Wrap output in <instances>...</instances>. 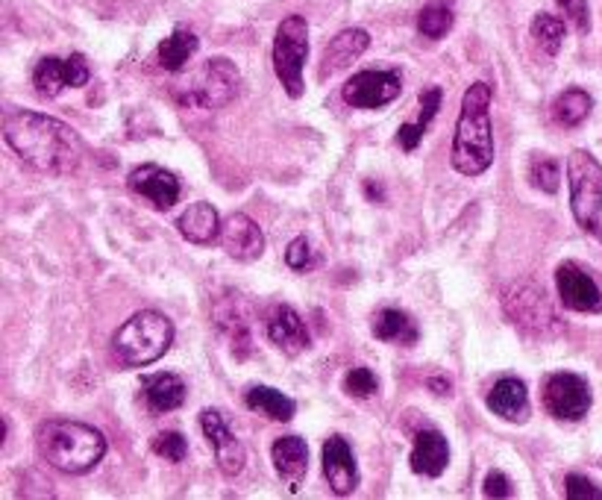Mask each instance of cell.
<instances>
[{
  "mask_svg": "<svg viewBox=\"0 0 602 500\" xmlns=\"http://www.w3.org/2000/svg\"><path fill=\"white\" fill-rule=\"evenodd\" d=\"M273 468L280 474V480L288 486L292 495H297L309 474V447H306V439L300 435H283L276 439L271 447Z\"/></svg>",
  "mask_w": 602,
  "mask_h": 500,
  "instance_id": "cell-18",
  "label": "cell"
},
{
  "mask_svg": "<svg viewBox=\"0 0 602 500\" xmlns=\"http://www.w3.org/2000/svg\"><path fill=\"white\" fill-rule=\"evenodd\" d=\"M127 186L139 198L151 200L153 207L162 209V212L179 200V179L170 171L160 168V165H139V168H132Z\"/></svg>",
  "mask_w": 602,
  "mask_h": 500,
  "instance_id": "cell-17",
  "label": "cell"
},
{
  "mask_svg": "<svg viewBox=\"0 0 602 500\" xmlns=\"http://www.w3.org/2000/svg\"><path fill=\"white\" fill-rule=\"evenodd\" d=\"M367 195H370V198H382V191H379V186L374 189V183H367Z\"/></svg>",
  "mask_w": 602,
  "mask_h": 500,
  "instance_id": "cell-40",
  "label": "cell"
},
{
  "mask_svg": "<svg viewBox=\"0 0 602 500\" xmlns=\"http://www.w3.org/2000/svg\"><path fill=\"white\" fill-rule=\"evenodd\" d=\"M88 66H85L83 54H71L68 59L48 57L42 59L33 71V85L42 97H57L62 89H80L88 83Z\"/></svg>",
  "mask_w": 602,
  "mask_h": 500,
  "instance_id": "cell-12",
  "label": "cell"
},
{
  "mask_svg": "<svg viewBox=\"0 0 602 500\" xmlns=\"http://www.w3.org/2000/svg\"><path fill=\"white\" fill-rule=\"evenodd\" d=\"M3 139L21 162L54 177H68L83 162V142L68 124L42 113H10L3 121Z\"/></svg>",
  "mask_w": 602,
  "mask_h": 500,
  "instance_id": "cell-1",
  "label": "cell"
},
{
  "mask_svg": "<svg viewBox=\"0 0 602 500\" xmlns=\"http://www.w3.org/2000/svg\"><path fill=\"white\" fill-rule=\"evenodd\" d=\"M144 397H147V406L153 412H174L179 406L186 404V383L177 374H151V377L142 380Z\"/></svg>",
  "mask_w": 602,
  "mask_h": 500,
  "instance_id": "cell-24",
  "label": "cell"
},
{
  "mask_svg": "<svg viewBox=\"0 0 602 500\" xmlns=\"http://www.w3.org/2000/svg\"><path fill=\"white\" fill-rule=\"evenodd\" d=\"M370 330L377 336L379 341H391V345H414V341L421 339V333H417V324L409 312L394 310V306H386V310H379L374 315V324H370Z\"/></svg>",
  "mask_w": 602,
  "mask_h": 500,
  "instance_id": "cell-25",
  "label": "cell"
},
{
  "mask_svg": "<svg viewBox=\"0 0 602 500\" xmlns=\"http://www.w3.org/2000/svg\"><path fill=\"white\" fill-rule=\"evenodd\" d=\"M503 306H506L508 318L529 336L550 339V336L562 333V322L546 301L544 289H535L532 283L508 286L506 294H503Z\"/></svg>",
  "mask_w": 602,
  "mask_h": 500,
  "instance_id": "cell-7",
  "label": "cell"
},
{
  "mask_svg": "<svg viewBox=\"0 0 602 500\" xmlns=\"http://www.w3.org/2000/svg\"><path fill=\"white\" fill-rule=\"evenodd\" d=\"M438 109H441V89H438V85H433V89H426L424 95H421V115H417V121L403 124V127H400V132H397V142H400V148H403V151H414V148L421 144L426 127L433 124V118L438 115Z\"/></svg>",
  "mask_w": 602,
  "mask_h": 500,
  "instance_id": "cell-27",
  "label": "cell"
},
{
  "mask_svg": "<svg viewBox=\"0 0 602 500\" xmlns=\"http://www.w3.org/2000/svg\"><path fill=\"white\" fill-rule=\"evenodd\" d=\"M217 330L224 333L226 341H229V350L236 353L238 359H245L250 353V322H247L245 306H241V298L238 294H229L226 301L217 303L215 310Z\"/></svg>",
  "mask_w": 602,
  "mask_h": 500,
  "instance_id": "cell-21",
  "label": "cell"
},
{
  "mask_svg": "<svg viewBox=\"0 0 602 500\" xmlns=\"http://www.w3.org/2000/svg\"><path fill=\"white\" fill-rule=\"evenodd\" d=\"M417 30L426 38H444L452 30V10L447 0H433L426 3L421 15H417Z\"/></svg>",
  "mask_w": 602,
  "mask_h": 500,
  "instance_id": "cell-30",
  "label": "cell"
},
{
  "mask_svg": "<svg viewBox=\"0 0 602 500\" xmlns=\"http://www.w3.org/2000/svg\"><path fill=\"white\" fill-rule=\"evenodd\" d=\"M174 345V324L156 310H142L115 333L113 350L127 369H147Z\"/></svg>",
  "mask_w": 602,
  "mask_h": 500,
  "instance_id": "cell-4",
  "label": "cell"
},
{
  "mask_svg": "<svg viewBox=\"0 0 602 500\" xmlns=\"http://www.w3.org/2000/svg\"><path fill=\"white\" fill-rule=\"evenodd\" d=\"M558 298L574 312H602V289L579 263H562L555 271Z\"/></svg>",
  "mask_w": 602,
  "mask_h": 500,
  "instance_id": "cell-13",
  "label": "cell"
},
{
  "mask_svg": "<svg viewBox=\"0 0 602 500\" xmlns=\"http://www.w3.org/2000/svg\"><path fill=\"white\" fill-rule=\"evenodd\" d=\"M491 165H494L491 85L473 83L461 97V115L452 139V168L464 177H480Z\"/></svg>",
  "mask_w": 602,
  "mask_h": 500,
  "instance_id": "cell-2",
  "label": "cell"
},
{
  "mask_svg": "<svg viewBox=\"0 0 602 500\" xmlns=\"http://www.w3.org/2000/svg\"><path fill=\"white\" fill-rule=\"evenodd\" d=\"M532 36H535L544 54L555 57L562 50V45H565V21L546 15V12H538L535 19H532Z\"/></svg>",
  "mask_w": 602,
  "mask_h": 500,
  "instance_id": "cell-31",
  "label": "cell"
},
{
  "mask_svg": "<svg viewBox=\"0 0 602 500\" xmlns=\"http://www.w3.org/2000/svg\"><path fill=\"white\" fill-rule=\"evenodd\" d=\"M429 388H433L435 395H450V380L433 377V380H429Z\"/></svg>",
  "mask_w": 602,
  "mask_h": 500,
  "instance_id": "cell-39",
  "label": "cell"
},
{
  "mask_svg": "<svg viewBox=\"0 0 602 500\" xmlns=\"http://www.w3.org/2000/svg\"><path fill=\"white\" fill-rule=\"evenodd\" d=\"M198 36H194L191 30L177 27L165 42H162L160 50H156V57H160V66L165 68V71H179V68L186 66V62L198 54Z\"/></svg>",
  "mask_w": 602,
  "mask_h": 500,
  "instance_id": "cell-28",
  "label": "cell"
},
{
  "mask_svg": "<svg viewBox=\"0 0 602 500\" xmlns=\"http://www.w3.org/2000/svg\"><path fill=\"white\" fill-rule=\"evenodd\" d=\"M403 80L397 71H358L344 83V101L353 109H379L397 101Z\"/></svg>",
  "mask_w": 602,
  "mask_h": 500,
  "instance_id": "cell-10",
  "label": "cell"
},
{
  "mask_svg": "<svg viewBox=\"0 0 602 500\" xmlns=\"http://www.w3.org/2000/svg\"><path fill=\"white\" fill-rule=\"evenodd\" d=\"M221 216H217V209L206 200H198V204H191L182 216H179L177 226L182 239H189L191 245H212L221 236Z\"/></svg>",
  "mask_w": 602,
  "mask_h": 500,
  "instance_id": "cell-22",
  "label": "cell"
},
{
  "mask_svg": "<svg viewBox=\"0 0 602 500\" xmlns=\"http://www.w3.org/2000/svg\"><path fill=\"white\" fill-rule=\"evenodd\" d=\"M320 460H323V477L330 480V489L339 498H347L358 489L356 456H353V447H350L344 435H330L323 442Z\"/></svg>",
  "mask_w": 602,
  "mask_h": 500,
  "instance_id": "cell-14",
  "label": "cell"
},
{
  "mask_svg": "<svg viewBox=\"0 0 602 500\" xmlns=\"http://www.w3.org/2000/svg\"><path fill=\"white\" fill-rule=\"evenodd\" d=\"M238 85H241V74L229 59H209L189 83L182 104L198 106V109H221L238 95Z\"/></svg>",
  "mask_w": 602,
  "mask_h": 500,
  "instance_id": "cell-8",
  "label": "cell"
},
{
  "mask_svg": "<svg viewBox=\"0 0 602 500\" xmlns=\"http://www.w3.org/2000/svg\"><path fill=\"white\" fill-rule=\"evenodd\" d=\"M593 97L585 92V89H567L562 95L555 97L553 104V118L562 127H579V124L591 115Z\"/></svg>",
  "mask_w": 602,
  "mask_h": 500,
  "instance_id": "cell-29",
  "label": "cell"
},
{
  "mask_svg": "<svg viewBox=\"0 0 602 500\" xmlns=\"http://www.w3.org/2000/svg\"><path fill=\"white\" fill-rule=\"evenodd\" d=\"M264 330H268V339L283 350V353H288V357H297L303 350H309L311 345L306 324H303L300 315L288 303L271 306L268 318H264Z\"/></svg>",
  "mask_w": 602,
  "mask_h": 500,
  "instance_id": "cell-16",
  "label": "cell"
},
{
  "mask_svg": "<svg viewBox=\"0 0 602 500\" xmlns=\"http://www.w3.org/2000/svg\"><path fill=\"white\" fill-rule=\"evenodd\" d=\"M245 404L247 409H253V412L271 418V421H292L294 412H297V404L292 397L271 386H253L245 395Z\"/></svg>",
  "mask_w": 602,
  "mask_h": 500,
  "instance_id": "cell-26",
  "label": "cell"
},
{
  "mask_svg": "<svg viewBox=\"0 0 602 500\" xmlns=\"http://www.w3.org/2000/svg\"><path fill=\"white\" fill-rule=\"evenodd\" d=\"M482 491H485V498H511V480L503 472H491Z\"/></svg>",
  "mask_w": 602,
  "mask_h": 500,
  "instance_id": "cell-38",
  "label": "cell"
},
{
  "mask_svg": "<svg viewBox=\"0 0 602 500\" xmlns=\"http://www.w3.org/2000/svg\"><path fill=\"white\" fill-rule=\"evenodd\" d=\"M565 491L570 500H602V489L582 474H567Z\"/></svg>",
  "mask_w": 602,
  "mask_h": 500,
  "instance_id": "cell-36",
  "label": "cell"
},
{
  "mask_svg": "<svg viewBox=\"0 0 602 500\" xmlns=\"http://www.w3.org/2000/svg\"><path fill=\"white\" fill-rule=\"evenodd\" d=\"M370 45V36H367L362 27L341 30L339 36L332 38L327 50H323V68H320V77L335 74L341 68H347L353 59H358Z\"/></svg>",
  "mask_w": 602,
  "mask_h": 500,
  "instance_id": "cell-23",
  "label": "cell"
},
{
  "mask_svg": "<svg viewBox=\"0 0 602 500\" xmlns=\"http://www.w3.org/2000/svg\"><path fill=\"white\" fill-rule=\"evenodd\" d=\"M488 409L508 425H527L529 421V392L527 383L518 377H503L488 392Z\"/></svg>",
  "mask_w": 602,
  "mask_h": 500,
  "instance_id": "cell-19",
  "label": "cell"
},
{
  "mask_svg": "<svg viewBox=\"0 0 602 500\" xmlns=\"http://www.w3.org/2000/svg\"><path fill=\"white\" fill-rule=\"evenodd\" d=\"M593 404L591 386L588 380L570 371H558L553 377H546L544 386V406L546 412L558 421H582Z\"/></svg>",
  "mask_w": 602,
  "mask_h": 500,
  "instance_id": "cell-9",
  "label": "cell"
},
{
  "mask_svg": "<svg viewBox=\"0 0 602 500\" xmlns=\"http://www.w3.org/2000/svg\"><path fill=\"white\" fill-rule=\"evenodd\" d=\"M344 392H347L350 397H358V400H365V397H374L379 392V380L377 374L370 369H350L347 374H344Z\"/></svg>",
  "mask_w": 602,
  "mask_h": 500,
  "instance_id": "cell-34",
  "label": "cell"
},
{
  "mask_svg": "<svg viewBox=\"0 0 602 500\" xmlns=\"http://www.w3.org/2000/svg\"><path fill=\"white\" fill-rule=\"evenodd\" d=\"M36 447L38 456L62 474L95 472L106 456L104 433L83 421H68V418H54L38 427Z\"/></svg>",
  "mask_w": 602,
  "mask_h": 500,
  "instance_id": "cell-3",
  "label": "cell"
},
{
  "mask_svg": "<svg viewBox=\"0 0 602 500\" xmlns=\"http://www.w3.org/2000/svg\"><path fill=\"white\" fill-rule=\"evenodd\" d=\"M200 430L206 435L209 447L215 453V463L224 477H238V474L245 472V444L229 433V427H226L224 416H221L217 409H203V412H200Z\"/></svg>",
  "mask_w": 602,
  "mask_h": 500,
  "instance_id": "cell-11",
  "label": "cell"
},
{
  "mask_svg": "<svg viewBox=\"0 0 602 500\" xmlns=\"http://www.w3.org/2000/svg\"><path fill=\"white\" fill-rule=\"evenodd\" d=\"M285 263H288V268H294V271H311V268L318 265V254L311 251L309 239H294L292 245H288V251H285Z\"/></svg>",
  "mask_w": 602,
  "mask_h": 500,
  "instance_id": "cell-35",
  "label": "cell"
},
{
  "mask_svg": "<svg viewBox=\"0 0 602 500\" xmlns=\"http://www.w3.org/2000/svg\"><path fill=\"white\" fill-rule=\"evenodd\" d=\"M529 179H532L535 189L555 195L558 186H562V168H558V162L553 156H535V160L529 162Z\"/></svg>",
  "mask_w": 602,
  "mask_h": 500,
  "instance_id": "cell-32",
  "label": "cell"
},
{
  "mask_svg": "<svg viewBox=\"0 0 602 500\" xmlns=\"http://www.w3.org/2000/svg\"><path fill=\"white\" fill-rule=\"evenodd\" d=\"M153 453L162 456V460H168V463H182L186 456H189V442H186V435L174 433V430H165V433H156L151 442Z\"/></svg>",
  "mask_w": 602,
  "mask_h": 500,
  "instance_id": "cell-33",
  "label": "cell"
},
{
  "mask_svg": "<svg viewBox=\"0 0 602 500\" xmlns=\"http://www.w3.org/2000/svg\"><path fill=\"white\" fill-rule=\"evenodd\" d=\"M412 472L421 474V477H441L450 465V444L444 439L441 430H421L414 435L412 447Z\"/></svg>",
  "mask_w": 602,
  "mask_h": 500,
  "instance_id": "cell-20",
  "label": "cell"
},
{
  "mask_svg": "<svg viewBox=\"0 0 602 500\" xmlns=\"http://www.w3.org/2000/svg\"><path fill=\"white\" fill-rule=\"evenodd\" d=\"M558 10L565 12V21H570L579 33H588V30H591L588 0H558Z\"/></svg>",
  "mask_w": 602,
  "mask_h": 500,
  "instance_id": "cell-37",
  "label": "cell"
},
{
  "mask_svg": "<svg viewBox=\"0 0 602 500\" xmlns=\"http://www.w3.org/2000/svg\"><path fill=\"white\" fill-rule=\"evenodd\" d=\"M221 247L226 254L238 259V263H253L264 254V236L259 224L253 218L245 216V212H233V216L224 218L221 224V236H217Z\"/></svg>",
  "mask_w": 602,
  "mask_h": 500,
  "instance_id": "cell-15",
  "label": "cell"
},
{
  "mask_svg": "<svg viewBox=\"0 0 602 500\" xmlns=\"http://www.w3.org/2000/svg\"><path fill=\"white\" fill-rule=\"evenodd\" d=\"M567 183L576 224L588 233H597L602 212V165L593 160V153L574 151L567 156Z\"/></svg>",
  "mask_w": 602,
  "mask_h": 500,
  "instance_id": "cell-5",
  "label": "cell"
},
{
  "mask_svg": "<svg viewBox=\"0 0 602 500\" xmlns=\"http://www.w3.org/2000/svg\"><path fill=\"white\" fill-rule=\"evenodd\" d=\"M309 59V24L303 15H288L273 38V71L288 92V97L303 95V66Z\"/></svg>",
  "mask_w": 602,
  "mask_h": 500,
  "instance_id": "cell-6",
  "label": "cell"
}]
</instances>
